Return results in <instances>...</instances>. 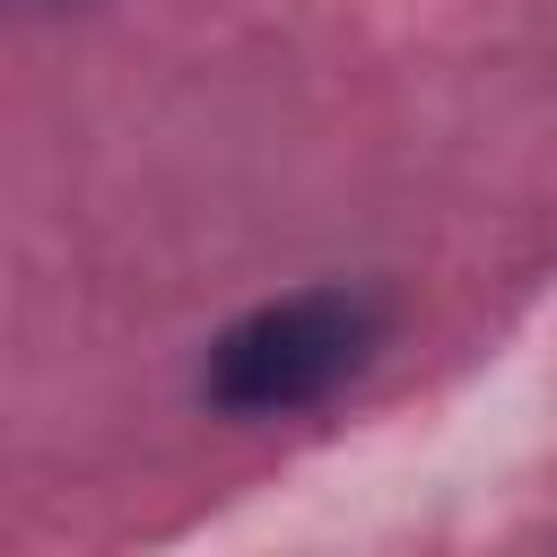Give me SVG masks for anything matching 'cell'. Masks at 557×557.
Listing matches in <instances>:
<instances>
[{
	"label": "cell",
	"mask_w": 557,
	"mask_h": 557,
	"mask_svg": "<svg viewBox=\"0 0 557 557\" xmlns=\"http://www.w3.org/2000/svg\"><path fill=\"white\" fill-rule=\"evenodd\" d=\"M392 339V305L374 287H296V296H270L252 313H235L209 357H200V400L218 418H296V409H322L331 392H348Z\"/></svg>",
	"instance_id": "obj_1"
}]
</instances>
